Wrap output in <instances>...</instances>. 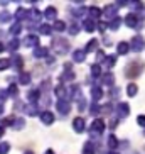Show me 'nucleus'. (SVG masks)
Instances as JSON below:
<instances>
[{"label":"nucleus","mask_w":145,"mask_h":154,"mask_svg":"<svg viewBox=\"0 0 145 154\" xmlns=\"http://www.w3.org/2000/svg\"><path fill=\"white\" fill-rule=\"evenodd\" d=\"M142 69H144V63L133 61L132 64H128L127 68H125V76L127 78H137V76H140Z\"/></svg>","instance_id":"nucleus-1"},{"label":"nucleus","mask_w":145,"mask_h":154,"mask_svg":"<svg viewBox=\"0 0 145 154\" xmlns=\"http://www.w3.org/2000/svg\"><path fill=\"white\" fill-rule=\"evenodd\" d=\"M128 46L132 48V51H135V53H140V51L145 49V39L142 36H135L128 42Z\"/></svg>","instance_id":"nucleus-2"},{"label":"nucleus","mask_w":145,"mask_h":154,"mask_svg":"<svg viewBox=\"0 0 145 154\" xmlns=\"http://www.w3.org/2000/svg\"><path fill=\"white\" fill-rule=\"evenodd\" d=\"M105 131V122L101 119H95L93 124H91V129H90V134L91 136H101Z\"/></svg>","instance_id":"nucleus-3"},{"label":"nucleus","mask_w":145,"mask_h":154,"mask_svg":"<svg viewBox=\"0 0 145 154\" xmlns=\"http://www.w3.org/2000/svg\"><path fill=\"white\" fill-rule=\"evenodd\" d=\"M52 44L56 46V51H58L59 54H66V53H68L69 42L66 41V39H63V37H59V39H54V42H52Z\"/></svg>","instance_id":"nucleus-4"},{"label":"nucleus","mask_w":145,"mask_h":154,"mask_svg":"<svg viewBox=\"0 0 145 154\" xmlns=\"http://www.w3.org/2000/svg\"><path fill=\"white\" fill-rule=\"evenodd\" d=\"M56 109L61 115H68L69 110H71V103H69L68 100H59L58 103H56Z\"/></svg>","instance_id":"nucleus-5"},{"label":"nucleus","mask_w":145,"mask_h":154,"mask_svg":"<svg viewBox=\"0 0 145 154\" xmlns=\"http://www.w3.org/2000/svg\"><path fill=\"white\" fill-rule=\"evenodd\" d=\"M72 129H74V132H78V134L84 132V129H86V122H84V119H83V117H76V119H74V120H72Z\"/></svg>","instance_id":"nucleus-6"},{"label":"nucleus","mask_w":145,"mask_h":154,"mask_svg":"<svg viewBox=\"0 0 145 154\" xmlns=\"http://www.w3.org/2000/svg\"><path fill=\"white\" fill-rule=\"evenodd\" d=\"M117 110H118V117L125 119V117H128V113H130V105H128L127 102H120Z\"/></svg>","instance_id":"nucleus-7"},{"label":"nucleus","mask_w":145,"mask_h":154,"mask_svg":"<svg viewBox=\"0 0 145 154\" xmlns=\"http://www.w3.org/2000/svg\"><path fill=\"white\" fill-rule=\"evenodd\" d=\"M24 46H25V48H37V46H39V37L37 36H27L25 37V39H24Z\"/></svg>","instance_id":"nucleus-8"},{"label":"nucleus","mask_w":145,"mask_h":154,"mask_svg":"<svg viewBox=\"0 0 145 154\" xmlns=\"http://www.w3.org/2000/svg\"><path fill=\"white\" fill-rule=\"evenodd\" d=\"M44 17H46V20H56V17H58V10H56V7H46Z\"/></svg>","instance_id":"nucleus-9"},{"label":"nucleus","mask_w":145,"mask_h":154,"mask_svg":"<svg viewBox=\"0 0 145 154\" xmlns=\"http://www.w3.org/2000/svg\"><path fill=\"white\" fill-rule=\"evenodd\" d=\"M86 59V53L83 49H76V51H72V61L74 63H83Z\"/></svg>","instance_id":"nucleus-10"},{"label":"nucleus","mask_w":145,"mask_h":154,"mask_svg":"<svg viewBox=\"0 0 145 154\" xmlns=\"http://www.w3.org/2000/svg\"><path fill=\"white\" fill-rule=\"evenodd\" d=\"M125 24H127V27H137L138 26V17H137L135 14H128L127 17H125Z\"/></svg>","instance_id":"nucleus-11"},{"label":"nucleus","mask_w":145,"mask_h":154,"mask_svg":"<svg viewBox=\"0 0 145 154\" xmlns=\"http://www.w3.org/2000/svg\"><path fill=\"white\" fill-rule=\"evenodd\" d=\"M41 122L44 124V125H51V124L54 122V115L51 112H42L41 113Z\"/></svg>","instance_id":"nucleus-12"},{"label":"nucleus","mask_w":145,"mask_h":154,"mask_svg":"<svg viewBox=\"0 0 145 154\" xmlns=\"http://www.w3.org/2000/svg\"><path fill=\"white\" fill-rule=\"evenodd\" d=\"M130 51V46H128V42L127 41H122V42H118V46H117V53L118 54H122V56H125Z\"/></svg>","instance_id":"nucleus-13"},{"label":"nucleus","mask_w":145,"mask_h":154,"mask_svg":"<svg viewBox=\"0 0 145 154\" xmlns=\"http://www.w3.org/2000/svg\"><path fill=\"white\" fill-rule=\"evenodd\" d=\"M91 97H93V100H95V103L100 102L101 97H103V90H101L100 86H93V88H91Z\"/></svg>","instance_id":"nucleus-14"},{"label":"nucleus","mask_w":145,"mask_h":154,"mask_svg":"<svg viewBox=\"0 0 145 154\" xmlns=\"http://www.w3.org/2000/svg\"><path fill=\"white\" fill-rule=\"evenodd\" d=\"M117 10H118L117 4H110V5H106V9H105V12H103V14L106 15L108 19H111L115 14H117Z\"/></svg>","instance_id":"nucleus-15"},{"label":"nucleus","mask_w":145,"mask_h":154,"mask_svg":"<svg viewBox=\"0 0 145 154\" xmlns=\"http://www.w3.org/2000/svg\"><path fill=\"white\" fill-rule=\"evenodd\" d=\"M12 63H10V66H14L15 69H20L24 66V59H22V56H14V58L10 59Z\"/></svg>","instance_id":"nucleus-16"},{"label":"nucleus","mask_w":145,"mask_h":154,"mask_svg":"<svg viewBox=\"0 0 145 154\" xmlns=\"http://www.w3.org/2000/svg\"><path fill=\"white\" fill-rule=\"evenodd\" d=\"M27 17L29 19H32V22H37V20H41V12L37 9H32V10H29L27 12ZM25 17V19H27Z\"/></svg>","instance_id":"nucleus-17"},{"label":"nucleus","mask_w":145,"mask_h":154,"mask_svg":"<svg viewBox=\"0 0 145 154\" xmlns=\"http://www.w3.org/2000/svg\"><path fill=\"white\" fill-rule=\"evenodd\" d=\"M61 80H63V82H72V80H74V73L69 71V64H66V71L63 73Z\"/></svg>","instance_id":"nucleus-18"},{"label":"nucleus","mask_w":145,"mask_h":154,"mask_svg":"<svg viewBox=\"0 0 145 154\" xmlns=\"http://www.w3.org/2000/svg\"><path fill=\"white\" fill-rule=\"evenodd\" d=\"M34 56H36V58H46V56H47V48L37 46L36 49H34Z\"/></svg>","instance_id":"nucleus-19"},{"label":"nucleus","mask_w":145,"mask_h":154,"mask_svg":"<svg viewBox=\"0 0 145 154\" xmlns=\"http://www.w3.org/2000/svg\"><path fill=\"white\" fill-rule=\"evenodd\" d=\"M88 12H90V17H91V20H95V19H98V17L101 15V10L98 9V7H95V5H91Z\"/></svg>","instance_id":"nucleus-20"},{"label":"nucleus","mask_w":145,"mask_h":154,"mask_svg":"<svg viewBox=\"0 0 145 154\" xmlns=\"http://www.w3.org/2000/svg\"><path fill=\"white\" fill-rule=\"evenodd\" d=\"M101 82H103L105 85H113L115 78H113V75H111V73H105L103 76H101Z\"/></svg>","instance_id":"nucleus-21"},{"label":"nucleus","mask_w":145,"mask_h":154,"mask_svg":"<svg viewBox=\"0 0 145 154\" xmlns=\"http://www.w3.org/2000/svg\"><path fill=\"white\" fill-rule=\"evenodd\" d=\"M12 125H14V129L20 131V129H24V127H25V120H24L22 117H20V119H15V120H12Z\"/></svg>","instance_id":"nucleus-22"},{"label":"nucleus","mask_w":145,"mask_h":154,"mask_svg":"<svg viewBox=\"0 0 145 154\" xmlns=\"http://www.w3.org/2000/svg\"><path fill=\"white\" fill-rule=\"evenodd\" d=\"M115 63H117V56H113V54L105 56V66L111 68V66H115Z\"/></svg>","instance_id":"nucleus-23"},{"label":"nucleus","mask_w":145,"mask_h":154,"mask_svg":"<svg viewBox=\"0 0 145 154\" xmlns=\"http://www.w3.org/2000/svg\"><path fill=\"white\" fill-rule=\"evenodd\" d=\"M137 91H138V86H137L135 83H130V85L127 86V95L128 97H135Z\"/></svg>","instance_id":"nucleus-24"},{"label":"nucleus","mask_w":145,"mask_h":154,"mask_svg":"<svg viewBox=\"0 0 145 154\" xmlns=\"http://www.w3.org/2000/svg\"><path fill=\"white\" fill-rule=\"evenodd\" d=\"M10 19H12V15H10V12H7V10H2V12H0V24L10 22Z\"/></svg>","instance_id":"nucleus-25"},{"label":"nucleus","mask_w":145,"mask_h":154,"mask_svg":"<svg viewBox=\"0 0 145 154\" xmlns=\"http://www.w3.org/2000/svg\"><path fill=\"white\" fill-rule=\"evenodd\" d=\"M83 27L86 29V32H93L95 31V20H91V19H88V20H84V24H83Z\"/></svg>","instance_id":"nucleus-26"},{"label":"nucleus","mask_w":145,"mask_h":154,"mask_svg":"<svg viewBox=\"0 0 145 154\" xmlns=\"http://www.w3.org/2000/svg\"><path fill=\"white\" fill-rule=\"evenodd\" d=\"M19 83L20 85H29L31 83V73H22L20 78H19Z\"/></svg>","instance_id":"nucleus-27"},{"label":"nucleus","mask_w":145,"mask_h":154,"mask_svg":"<svg viewBox=\"0 0 145 154\" xmlns=\"http://www.w3.org/2000/svg\"><path fill=\"white\" fill-rule=\"evenodd\" d=\"M96 46H98V41H96V39H91L86 44V49H83V51H84V53H91V51L96 49Z\"/></svg>","instance_id":"nucleus-28"},{"label":"nucleus","mask_w":145,"mask_h":154,"mask_svg":"<svg viewBox=\"0 0 145 154\" xmlns=\"http://www.w3.org/2000/svg\"><path fill=\"white\" fill-rule=\"evenodd\" d=\"M56 95L59 97V100H66V90H64L63 85L56 86Z\"/></svg>","instance_id":"nucleus-29"},{"label":"nucleus","mask_w":145,"mask_h":154,"mask_svg":"<svg viewBox=\"0 0 145 154\" xmlns=\"http://www.w3.org/2000/svg\"><path fill=\"white\" fill-rule=\"evenodd\" d=\"M39 32H41V34H44V36H51L52 27H51V26H47V24H42L41 27H39Z\"/></svg>","instance_id":"nucleus-30"},{"label":"nucleus","mask_w":145,"mask_h":154,"mask_svg":"<svg viewBox=\"0 0 145 154\" xmlns=\"http://www.w3.org/2000/svg\"><path fill=\"white\" fill-rule=\"evenodd\" d=\"M27 98L31 100L32 103H36L37 98H39V91H37V90H31V91L27 93Z\"/></svg>","instance_id":"nucleus-31"},{"label":"nucleus","mask_w":145,"mask_h":154,"mask_svg":"<svg viewBox=\"0 0 145 154\" xmlns=\"http://www.w3.org/2000/svg\"><path fill=\"white\" fill-rule=\"evenodd\" d=\"M100 75H101L100 64H93V66H91V76H93V78H98Z\"/></svg>","instance_id":"nucleus-32"},{"label":"nucleus","mask_w":145,"mask_h":154,"mask_svg":"<svg viewBox=\"0 0 145 154\" xmlns=\"http://www.w3.org/2000/svg\"><path fill=\"white\" fill-rule=\"evenodd\" d=\"M83 154H95V147H93V142H86L84 144V149H83Z\"/></svg>","instance_id":"nucleus-33"},{"label":"nucleus","mask_w":145,"mask_h":154,"mask_svg":"<svg viewBox=\"0 0 145 154\" xmlns=\"http://www.w3.org/2000/svg\"><path fill=\"white\" fill-rule=\"evenodd\" d=\"M15 17L19 19V20H25V17H27V12L20 7V9H17V12H15Z\"/></svg>","instance_id":"nucleus-34"},{"label":"nucleus","mask_w":145,"mask_h":154,"mask_svg":"<svg viewBox=\"0 0 145 154\" xmlns=\"http://www.w3.org/2000/svg\"><path fill=\"white\" fill-rule=\"evenodd\" d=\"M120 24H122V19L120 17H115L111 22H110V29H113V31H117L118 27H120Z\"/></svg>","instance_id":"nucleus-35"},{"label":"nucleus","mask_w":145,"mask_h":154,"mask_svg":"<svg viewBox=\"0 0 145 154\" xmlns=\"http://www.w3.org/2000/svg\"><path fill=\"white\" fill-rule=\"evenodd\" d=\"M20 31H22V26L19 22H15L12 27H10V34H14V36H17V34H20Z\"/></svg>","instance_id":"nucleus-36"},{"label":"nucleus","mask_w":145,"mask_h":154,"mask_svg":"<svg viewBox=\"0 0 145 154\" xmlns=\"http://www.w3.org/2000/svg\"><path fill=\"white\" fill-rule=\"evenodd\" d=\"M108 146L111 147V149H115V147H118V139L113 136V134H111V136L108 137Z\"/></svg>","instance_id":"nucleus-37"},{"label":"nucleus","mask_w":145,"mask_h":154,"mask_svg":"<svg viewBox=\"0 0 145 154\" xmlns=\"http://www.w3.org/2000/svg\"><path fill=\"white\" fill-rule=\"evenodd\" d=\"M54 29L58 32H63L64 29H66V24H64L63 20H56V22H54Z\"/></svg>","instance_id":"nucleus-38"},{"label":"nucleus","mask_w":145,"mask_h":154,"mask_svg":"<svg viewBox=\"0 0 145 154\" xmlns=\"http://www.w3.org/2000/svg\"><path fill=\"white\" fill-rule=\"evenodd\" d=\"M17 48H19V39H12V41L9 42V46H7L9 51H15Z\"/></svg>","instance_id":"nucleus-39"},{"label":"nucleus","mask_w":145,"mask_h":154,"mask_svg":"<svg viewBox=\"0 0 145 154\" xmlns=\"http://www.w3.org/2000/svg\"><path fill=\"white\" fill-rule=\"evenodd\" d=\"M10 151V144L9 142H2L0 144V154H7Z\"/></svg>","instance_id":"nucleus-40"},{"label":"nucleus","mask_w":145,"mask_h":154,"mask_svg":"<svg viewBox=\"0 0 145 154\" xmlns=\"http://www.w3.org/2000/svg\"><path fill=\"white\" fill-rule=\"evenodd\" d=\"M10 66V59H0V71H4V69H7Z\"/></svg>","instance_id":"nucleus-41"},{"label":"nucleus","mask_w":145,"mask_h":154,"mask_svg":"<svg viewBox=\"0 0 145 154\" xmlns=\"http://www.w3.org/2000/svg\"><path fill=\"white\" fill-rule=\"evenodd\" d=\"M69 32H71L72 36H76L78 32H79V26H78L76 22H72V24H71V27H69Z\"/></svg>","instance_id":"nucleus-42"},{"label":"nucleus","mask_w":145,"mask_h":154,"mask_svg":"<svg viewBox=\"0 0 145 154\" xmlns=\"http://www.w3.org/2000/svg\"><path fill=\"white\" fill-rule=\"evenodd\" d=\"M137 124L140 127H145V115H138V117H137Z\"/></svg>","instance_id":"nucleus-43"},{"label":"nucleus","mask_w":145,"mask_h":154,"mask_svg":"<svg viewBox=\"0 0 145 154\" xmlns=\"http://www.w3.org/2000/svg\"><path fill=\"white\" fill-rule=\"evenodd\" d=\"M9 93H10V95H17V86H15V85H10V86H9ZM9 93H7V95H9Z\"/></svg>","instance_id":"nucleus-44"},{"label":"nucleus","mask_w":145,"mask_h":154,"mask_svg":"<svg viewBox=\"0 0 145 154\" xmlns=\"http://www.w3.org/2000/svg\"><path fill=\"white\" fill-rule=\"evenodd\" d=\"M98 112H100V107H98V103H93V105H91V113H93V115H96Z\"/></svg>","instance_id":"nucleus-45"},{"label":"nucleus","mask_w":145,"mask_h":154,"mask_svg":"<svg viewBox=\"0 0 145 154\" xmlns=\"http://www.w3.org/2000/svg\"><path fill=\"white\" fill-rule=\"evenodd\" d=\"M106 27H108V26H106V24H105V22H101L100 26H98V29H100V32H101V34H103V32L106 31Z\"/></svg>","instance_id":"nucleus-46"},{"label":"nucleus","mask_w":145,"mask_h":154,"mask_svg":"<svg viewBox=\"0 0 145 154\" xmlns=\"http://www.w3.org/2000/svg\"><path fill=\"white\" fill-rule=\"evenodd\" d=\"M96 56H98V61H103V59H105V53H103V51H98V54H96Z\"/></svg>","instance_id":"nucleus-47"},{"label":"nucleus","mask_w":145,"mask_h":154,"mask_svg":"<svg viewBox=\"0 0 145 154\" xmlns=\"http://www.w3.org/2000/svg\"><path fill=\"white\" fill-rule=\"evenodd\" d=\"M100 110H103V112H110V110H111V103H108V105H105L103 109H100Z\"/></svg>","instance_id":"nucleus-48"},{"label":"nucleus","mask_w":145,"mask_h":154,"mask_svg":"<svg viewBox=\"0 0 145 154\" xmlns=\"http://www.w3.org/2000/svg\"><path fill=\"white\" fill-rule=\"evenodd\" d=\"M36 112H37L36 107H29V109H27V113H36Z\"/></svg>","instance_id":"nucleus-49"},{"label":"nucleus","mask_w":145,"mask_h":154,"mask_svg":"<svg viewBox=\"0 0 145 154\" xmlns=\"http://www.w3.org/2000/svg\"><path fill=\"white\" fill-rule=\"evenodd\" d=\"M117 124H118V120L115 119V120H111V122H110V127H111V129H115V127H117Z\"/></svg>","instance_id":"nucleus-50"},{"label":"nucleus","mask_w":145,"mask_h":154,"mask_svg":"<svg viewBox=\"0 0 145 154\" xmlns=\"http://www.w3.org/2000/svg\"><path fill=\"white\" fill-rule=\"evenodd\" d=\"M2 98H7V91H0V100Z\"/></svg>","instance_id":"nucleus-51"},{"label":"nucleus","mask_w":145,"mask_h":154,"mask_svg":"<svg viewBox=\"0 0 145 154\" xmlns=\"http://www.w3.org/2000/svg\"><path fill=\"white\" fill-rule=\"evenodd\" d=\"M44 154H54V151H52V149H47V151H46Z\"/></svg>","instance_id":"nucleus-52"},{"label":"nucleus","mask_w":145,"mask_h":154,"mask_svg":"<svg viewBox=\"0 0 145 154\" xmlns=\"http://www.w3.org/2000/svg\"><path fill=\"white\" fill-rule=\"evenodd\" d=\"M2 113H4V105L0 103V115H2Z\"/></svg>","instance_id":"nucleus-53"},{"label":"nucleus","mask_w":145,"mask_h":154,"mask_svg":"<svg viewBox=\"0 0 145 154\" xmlns=\"http://www.w3.org/2000/svg\"><path fill=\"white\" fill-rule=\"evenodd\" d=\"M4 132H5V129H2V127H0V137L4 136Z\"/></svg>","instance_id":"nucleus-54"},{"label":"nucleus","mask_w":145,"mask_h":154,"mask_svg":"<svg viewBox=\"0 0 145 154\" xmlns=\"http://www.w3.org/2000/svg\"><path fill=\"white\" fill-rule=\"evenodd\" d=\"M4 49H5V46L2 44V42H0V53H2V51H4Z\"/></svg>","instance_id":"nucleus-55"},{"label":"nucleus","mask_w":145,"mask_h":154,"mask_svg":"<svg viewBox=\"0 0 145 154\" xmlns=\"http://www.w3.org/2000/svg\"><path fill=\"white\" fill-rule=\"evenodd\" d=\"M25 154H34V152H32V151H27V152H25Z\"/></svg>","instance_id":"nucleus-56"},{"label":"nucleus","mask_w":145,"mask_h":154,"mask_svg":"<svg viewBox=\"0 0 145 154\" xmlns=\"http://www.w3.org/2000/svg\"><path fill=\"white\" fill-rule=\"evenodd\" d=\"M108 154H117V152H108Z\"/></svg>","instance_id":"nucleus-57"}]
</instances>
